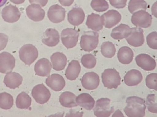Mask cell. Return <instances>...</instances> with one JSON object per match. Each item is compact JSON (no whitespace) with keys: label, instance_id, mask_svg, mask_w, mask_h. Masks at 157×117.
I'll list each match as a JSON object with an SVG mask.
<instances>
[{"label":"cell","instance_id":"1","mask_svg":"<svg viewBox=\"0 0 157 117\" xmlns=\"http://www.w3.org/2000/svg\"><path fill=\"white\" fill-rule=\"evenodd\" d=\"M127 105L124 111L127 116L143 117L145 116L146 106L144 99L137 96L127 98Z\"/></svg>","mask_w":157,"mask_h":117},{"label":"cell","instance_id":"2","mask_svg":"<svg viewBox=\"0 0 157 117\" xmlns=\"http://www.w3.org/2000/svg\"><path fill=\"white\" fill-rule=\"evenodd\" d=\"M101 78L104 86L108 89H117L121 84L120 73L115 69H105L102 73Z\"/></svg>","mask_w":157,"mask_h":117},{"label":"cell","instance_id":"3","mask_svg":"<svg viewBox=\"0 0 157 117\" xmlns=\"http://www.w3.org/2000/svg\"><path fill=\"white\" fill-rule=\"evenodd\" d=\"M99 34L94 31L85 32L80 39V45L84 51H92L96 48L99 43Z\"/></svg>","mask_w":157,"mask_h":117},{"label":"cell","instance_id":"4","mask_svg":"<svg viewBox=\"0 0 157 117\" xmlns=\"http://www.w3.org/2000/svg\"><path fill=\"white\" fill-rule=\"evenodd\" d=\"M37 49L32 44L25 45L19 51L20 59L26 65L30 66L38 57Z\"/></svg>","mask_w":157,"mask_h":117},{"label":"cell","instance_id":"5","mask_svg":"<svg viewBox=\"0 0 157 117\" xmlns=\"http://www.w3.org/2000/svg\"><path fill=\"white\" fill-rule=\"evenodd\" d=\"M111 100L108 98H102L97 101L93 109L94 115L97 117H109L114 112V107H111Z\"/></svg>","mask_w":157,"mask_h":117},{"label":"cell","instance_id":"6","mask_svg":"<svg viewBox=\"0 0 157 117\" xmlns=\"http://www.w3.org/2000/svg\"><path fill=\"white\" fill-rule=\"evenodd\" d=\"M152 16L145 10H139L134 13L132 17V24L137 27L147 28L152 23Z\"/></svg>","mask_w":157,"mask_h":117},{"label":"cell","instance_id":"7","mask_svg":"<svg viewBox=\"0 0 157 117\" xmlns=\"http://www.w3.org/2000/svg\"><path fill=\"white\" fill-rule=\"evenodd\" d=\"M79 34L75 29L67 28L61 32V40L63 44L67 49L73 48L78 42Z\"/></svg>","mask_w":157,"mask_h":117},{"label":"cell","instance_id":"8","mask_svg":"<svg viewBox=\"0 0 157 117\" xmlns=\"http://www.w3.org/2000/svg\"><path fill=\"white\" fill-rule=\"evenodd\" d=\"M31 94L35 101L41 104L47 103L51 97L50 91L43 84H38L34 87Z\"/></svg>","mask_w":157,"mask_h":117},{"label":"cell","instance_id":"9","mask_svg":"<svg viewBox=\"0 0 157 117\" xmlns=\"http://www.w3.org/2000/svg\"><path fill=\"white\" fill-rule=\"evenodd\" d=\"M16 60L13 56L7 52L0 54V72L6 74L12 72L15 66Z\"/></svg>","mask_w":157,"mask_h":117},{"label":"cell","instance_id":"10","mask_svg":"<svg viewBox=\"0 0 157 117\" xmlns=\"http://www.w3.org/2000/svg\"><path fill=\"white\" fill-rule=\"evenodd\" d=\"M103 26L107 28H111L121 22V13L114 9L109 10L101 16Z\"/></svg>","mask_w":157,"mask_h":117},{"label":"cell","instance_id":"11","mask_svg":"<svg viewBox=\"0 0 157 117\" xmlns=\"http://www.w3.org/2000/svg\"><path fill=\"white\" fill-rule=\"evenodd\" d=\"M125 39L130 45L134 47L141 46L144 43L143 30L140 28H131V32Z\"/></svg>","mask_w":157,"mask_h":117},{"label":"cell","instance_id":"12","mask_svg":"<svg viewBox=\"0 0 157 117\" xmlns=\"http://www.w3.org/2000/svg\"><path fill=\"white\" fill-rule=\"evenodd\" d=\"M21 12L16 6L10 5L2 9V17L4 21L9 23H14L18 21Z\"/></svg>","mask_w":157,"mask_h":117},{"label":"cell","instance_id":"13","mask_svg":"<svg viewBox=\"0 0 157 117\" xmlns=\"http://www.w3.org/2000/svg\"><path fill=\"white\" fill-rule=\"evenodd\" d=\"M65 15L66 11L65 9L58 5L50 6L48 12L49 20L54 24H58L63 21Z\"/></svg>","mask_w":157,"mask_h":117},{"label":"cell","instance_id":"14","mask_svg":"<svg viewBox=\"0 0 157 117\" xmlns=\"http://www.w3.org/2000/svg\"><path fill=\"white\" fill-rule=\"evenodd\" d=\"M100 82L98 75L94 72L86 73L81 79V83L85 89L88 90H94L99 86Z\"/></svg>","mask_w":157,"mask_h":117},{"label":"cell","instance_id":"15","mask_svg":"<svg viewBox=\"0 0 157 117\" xmlns=\"http://www.w3.org/2000/svg\"><path fill=\"white\" fill-rule=\"evenodd\" d=\"M136 61L138 66L147 71H151L156 67L155 60L147 54H139L136 57Z\"/></svg>","mask_w":157,"mask_h":117},{"label":"cell","instance_id":"16","mask_svg":"<svg viewBox=\"0 0 157 117\" xmlns=\"http://www.w3.org/2000/svg\"><path fill=\"white\" fill-rule=\"evenodd\" d=\"M47 86L56 92L62 90L65 86V81L63 77L58 74H52L46 80Z\"/></svg>","mask_w":157,"mask_h":117},{"label":"cell","instance_id":"17","mask_svg":"<svg viewBox=\"0 0 157 117\" xmlns=\"http://www.w3.org/2000/svg\"><path fill=\"white\" fill-rule=\"evenodd\" d=\"M26 11L29 18L34 21H40L44 18V10L37 4H33L29 5L26 8Z\"/></svg>","mask_w":157,"mask_h":117},{"label":"cell","instance_id":"18","mask_svg":"<svg viewBox=\"0 0 157 117\" xmlns=\"http://www.w3.org/2000/svg\"><path fill=\"white\" fill-rule=\"evenodd\" d=\"M59 38V34L58 31L54 28H48L44 34L42 41L45 45L53 47L58 44Z\"/></svg>","mask_w":157,"mask_h":117},{"label":"cell","instance_id":"19","mask_svg":"<svg viewBox=\"0 0 157 117\" xmlns=\"http://www.w3.org/2000/svg\"><path fill=\"white\" fill-rule=\"evenodd\" d=\"M52 64L49 60L44 58L40 59L34 67V70L37 75L40 77H48L52 69Z\"/></svg>","mask_w":157,"mask_h":117},{"label":"cell","instance_id":"20","mask_svg":"<svg viewBox=\"0 0 157 117\" xmlns=\"http://www.w3.org/2000/svg\"><path fill=\"white\" fill-rule=\"evenodd\" d=\"M68 21L72 25L78 26L84 22L85 14L80 8H75L70 11L67 14Z\"/></svg>","mask_w":157,"mask_h":117},{"label":"cell","instance_id":"21","mask_svg":"<svg viewBox=\"0 0 157 117\" xmlns=\"http://www.w3.org/2000/svg\"><path fill=\"white\" fill-rule=\"evenodd\" d=\"M22 81V77L20 74L16 72H10L6 73L4 83L8 88L15 89L21 85Z\"/></svg>","mask_w":157,"mask_h":117},{"label":"cell","instance_id":"22","mask_svg":"<svg viewBox=\"0 0 157 117\" xmlns=\"http://www.w3.org/2000/svg\"><path fill=\"white\" fill-rule=\"evenodd\" d=\"M143 77L141 72L136 69H132L127 72L124 77L125 84L129 86L138 85L143 80Z\"/></svg>","mask_w":157,"mask_h":117},{"label":"cell","instance_id":"23","mask_svg":"<svg viewBox=\"0 0 157 117\" xmlns=\"http://www.w3.org/2000/svg\"><path fill=\"white\" fill-rule=\"evenodd\" d=\"M76 102L78 105L88 111L92 110L95 104L93 97L88 93H82L76 97Z\"/></svg>","mask_w":157,"mask_h":117},{"label":"cell","instance_id":"24","mask_svg":"<svg viewBox=\"0 0 157 117\" xmlns=\"http://www.w3.org/2000/svg\"><path fill=\"white\" fill-rule=\"evenodd\" d=\"M50 58L53 69L55 70L59 71L65 69L67 65V58L63 53L60 52L54 53Z\"/></svg>","mask_w":157,"mask_h":117},{"label":"cell","instance_id":"25","mask_svg":"<svg viewBox=\"0 0 157 117\" xmlns=\"http://www.w3.org/2000/svg\"><path fill=\"white\" fill-rule=\"evenodd\" d=\"M86 25L90 29L98 32L103 29V20L99 15L92 13L88 16Z\"/></svg>","mask_w":157,"mask_h":117},{"label":"cell","instance_id":"26","mask_svg":"<svg viewBox=\"0 0 157 117\" xmlns=\"http://www.w3.org/2000/svg\"><path fill=\"white\" fill-rule=\"evenodd\" d=\"M81 71V66L78 61L73 60L69 64L65 71L67 79L74 81L78 77Z\"/></svg>","mask_w":157,"mask_h":117},{"label":"cell","instance_id":"27","mask_svg":"<svg viewBox=\"0 0 157 117\" xmlns=\"http://www.w3.org/2000/svg\"><path fill=\"white\" fill-rule=\"evenodd\" d=\"M76 96L75 94L70 92H65L61 94L59 97V101L63 107L71 108L77 107L76 102Z\"/></svg>","mask_w":157,"mask_h":117},{"label":"cell","instance_id":"28","mask_svg":"<svg viewBox=\"0 0 157 117\" xmlns=\"http://www.w3.org/2000/svg\"><path fill=\"white\" fill-rule=\"evenodd\" d=\"M134 53L130 47L124 46L119 49L117 57L119 62L124 64H128L133 60Z\"/></svg>","mask_w":157,"mask_h":117},{"label":"cell","instance_id":"29","mask_svg":"<svg viewBox=\"0 0 157 117\" xmlns=\"http://www.w3.org/2000/svg\"><path fill=\"white\" fill-rule=\"evenodd\" d=\"M131 28L127 24H121L113 28L111 33L112 38L116 40L125 38L130 34Z\"/></svg>","mask_w":157,"mask_h":117},{"label":"cell","instance_id":"30","mask_svg":"<svg viewBox=\"0 0 157 117\" xmlns=\"http://www.w3.org/2000/svg\"><path fill=\"white\" fill-rule=\"evenodd\" d=\"M32 99L25 92H23L19 94L16 99V107L22 109H27L31 104Z\"/></svg>","mask_w":157,"mask_h":117},{"label":"cell","instance_id":"31","mask_svg":"<svg viewBox=\"0 0 157 117\" xmlns=\"http://www.w3.org/2000/svg\"><path fill=\"white\" fill-rule=\"evenodd\" d=\"M147 4L144 0H130L128 4V9L132 14L139 10H146Z\"/></svg>","mask_w":157,"mask_h":117},{"label":"cell","instance_id":"32","mask_svg":"<svg viewBox=\"0 0 157 117\" xmlns=\"http://www.w3.org/2000/svg\"><path fill=\"white\" fill-rule=\"evenodd\" d=\"M13 99L10 94L6 92L0 93V108L4 110H9L13 106Z\"/></svg>","mask_w":157,"mask_h":117},{"label":"cell","instance_id":"33","mask_svg":"<svg viewBox=\"0 0 157 117\" xmlns=\"http://www.w3.org/2000/svg\"><path fill=\"white\" fill-rule=\"evenodd\" d=\"M116 49L115 46L110 42H104L101 47V53L104 57L112 58L115 55Z\"/></svg>","mask_w":157,"mask_h":117},{"label":"cell","instance_id":"34","mask_svg":"<svg viewBox=\"0 0 157 117\" xmlns=\"http://www.w3.org/2000/svg\"><path fill=\"white\" fill-rule=\"evenodd\" d=\"M81 62L86 68L91 69L95 67L97 63L96 58L93 54H85L81 58Z\"/></svg>","mask_w":157,"mask_h":117},{"label":"cell","instance_id":"35","mask_svg":"<svg viewBox=\"0 0 157 117\" xmlns=\"http://www.w3.org/2000/svg\"><path fill=\"white\" fill-rule=\"evenodd\" d=\"M91 6L94 10L99 12L106 11L109 7L106 0H92Z\"/></svg>","mask_w":157,"mask_h":117},{"label":"cell","instance_id":"36","mask_svg":"<svg viewBox=\"0 0 157 117\" xmlns=\"http://www.w3.org/2000/svg\"><path fill=\"white\" fill-rule=\"evenodd\" d=\"M146 104L149 111L153 113H157V98L155 94H151L147 97Z\"/></svg>","mask_w":157,"mask_h":117},{"label":"cell","instance_id":"37","mask_svg":"<svg viewBox=\"0 0 157 117\" xmlns=\"http://www.w3.org/2000/svg\"><path fill=\"white\" fill-rule=\"evenodd\" d=\"M157 74L152 73L148 75L146 79V84L150 89L157 90Z\"/></svg>","mask_w":157,"mask_h":117},{"label":"cell","instance_id":"38","mask_svg":"<svg viewBox=\"0 0 157 117\" xmlns=\"http://www.w3.org/2000/svg\"><path fill=\"white\" fill-rule=\"evenodd\" d=\"M147 44L150 48L157 49V32H153L149 34L147 37Z\"/></svg>","mask_w":157,"mask_h":117},{"label":"cell","instance_id":"39","mask_svg":"<svg viewBox=\"0 0 157 117\" xmlns=\"http://www.w3.org/2000/svg\"><path fill=\"white\" fill-rule=\"evenodd\" d=\"M110 5L116 9H123L126 6L128 0H109Z\"/></svg>","mask_w":157,"mask_h":117},{"label":"cell","instance_id":"40","mask_svg":"<svg viewBox=\"0 0 157 117\" xmlns=\"http://www.w3.org/2000/svg\"><path fill=\"white\" fill-rule=\"evenodd\" d=\"M9 37L6 34L0 33V51L3 50L7 44Z\"/></svg>","mask_w":157,"mask_h":117},{"label":"cell","instance_id":"41","mask_svg":"<svg viewBox=\"0 0 157 117\" xmlns=\"http://www.w3.org/2000/svg\"><path fill=\"white\" fill-rule=\"evenodd\" d=\"M48 0H29L30 3L39 5L41 7L45 6Z\"/></svg>","mask_w":157,"mask_h":117},{"label":"cell","instance_id":"42","mask_svg":"<svg viewBox=\"0 0 157 117\" xmlns=\"http://www.w3.org/2000/svg\"><path fill=\"white\" fill-rule=\"evenodd\" d=\"M59 3L64 6H69L73 4L74 0H59Z\"/></svg>","mask_w":157,"mask_h":117},{"label":"cell","instance_id":"43","mask_svg":"<svg viewBox=\"0 0 157 117\" xmlns=\"http://www.w3.org/2000/svg\"><path fill=\"white\" fill-rule=\"evenodd\" d=\"M151 12H152V14L157 17V2H155L153 5L152 8H151Z\"/></svg>","mask_w":157,"mask_h":117},{"label":"cell","instance_id":"44","mask_svg":"<svg viewBox=\"0 0 157 117\" xmlns=\"http://www.w3.org/2000/svg\"><path fill=\"white\" fill-rule=\"evenodd\" d=\"M113 117H117V116H121L124 117V115L119 110H117L114 113L113 115H112Z\"/></svg>","mask_w":157,"mask_h":117},{"label":"cell","instance_id":"45","mask_svg":"<svg viewBox=\"0 0 157 117\" xmlns=\"http://www.w3.org/2000/svg\"><path fill=\"white\" fill-rule=\"evenodd\" d=\"M10 1L13 4L20 5L24 3L25 0H10Z\"/></svg>","mask_w":157,"mask_h":117},{"label":"cell","instance_id":"46","mask_svg":"<svg viewBox=\"0 0 157 117\" xmlns=\"http://www.w3.org/2000/svg\"><path fill=\"white\" fill-rule=\"evenodd\" d=\"M7 1V0H0V8L3 6Z\"/></svg>","mask_w":157,"mask_h":117}]
</instances>
